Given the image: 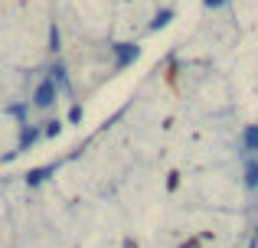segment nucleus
I'll return each instance as SVG.
<instances>
[{
    "label": "nucleus",
    "instance_id": "5",
    "mask_svg": "<svg viewBox=\"0 0 258 248\" xmlns=\"http://www.w3.org/2000/svg\"><path fill=\"white\" fill-rule=\"evenodd\" d=\"M245 173H248V186H255V183H258V163H248Z\"/></svg>",
    "mask_w": 258,
    "mask_h": 248
},
{
    "label": "nucleus",
    "instance_id": "3",
    "mask_svg": "<svg viewBox=\"0 0 258 248\" xmlns=\"http://www.w3.org/2000/svg\"><path fill=\"white\" fill-rule=\"evenodd\" d=\"M242 144H245V150H258V124L245 127V134H242Z\"/></svg>",
    "mask_w": 258,
    "mask_h": 248
},
{
    "label": "nucleus",
    "instance_id": "1",
    "mask_svg": "<svg viewBox=\"0 0 258 248\" xmlns=\"http://www.w3.org/2000/svg\"><path fill=\"white\" fill-rule=\"evenodd\" d=\"M56 89H59V82H56V78H46V82H39L36 95H33L36 108H49V105H52V98H56Z\"/></svg>",
    "mask_w": 258,
    "mask_h": 248
},
{
    "label": "nucleus",
    "instance_id": "6",
    "mask_svg": "<svg viewBox=\"0 0 258 248\" xmlns=\"http://www.w3.org/2000/svg\"><path fill=\"white\" fill-rule=\"evenodd\" d=\"M203 4H206V7H219L222 0H203Z\"/></svg>",
    "mask_w": 258,
    "mask_h": 248
},
{
    "label": "nucleus",
    "instance_id": "4",
    "mask_svg": "<svg viewBox=\"0 0 258 248\" xmlns=\"http://www.w3.org/2000/svg\"><path fill=\"white\" fill-rule=\"evenodd\" d=\"M170 17H173V13H170V10H164V13H157V20H154V30H160V26H167V23H170Z\"/></svg>",
    "mask_w": 258,
    "mask_h": 248
},
{
    "label": "nucleus",
    "instance_id": "2",
    "mask_svg": "<svg viewBox=\"0 0 258 248\" xmlns=\"http://www.w3.org/2000/svg\"><path fill=\"white\" fill-rule=\"evenodd\" d=\"M114 52H118V65H121V69L131 65L134 59L141 56V49H138V46H131V43H118V46H114Z\"/></svg>",
    "mask_w": 258,
    "mask_h": 248
}]
</instances>
